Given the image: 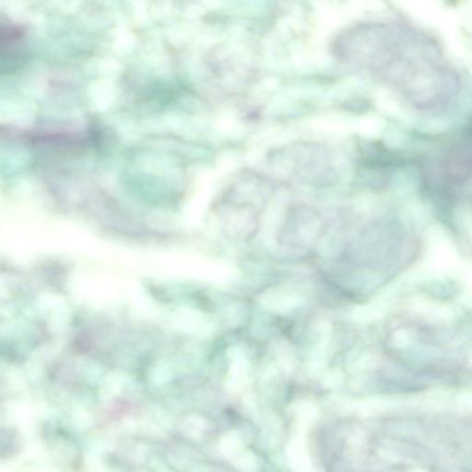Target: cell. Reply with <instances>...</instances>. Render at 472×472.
<instances>
[{"instance_id":"cell-1","label":"cell","mask_w":472,"mask_h":472,"mask_svg":"<svg viewBox=\"0 0 472 472\" xmlns=\"http://www.w3.org/2000/svg\"><path fill=\"white\" fill-rule=\"evenodd\" d=\"M376 73L423 111H442L458 94L459 79L428 38L403 26L376 31Z\"/></svg>"},{"instance_id":"cell-2","label":"cell","mask_w":472,"mask_h":472,"mask_svg":"<svg viewBox=\"0 0 472 472\" xmlns=\"http://www.w3.org/2000/svg\"><path fill=\"white\" fill-rule=\"evenodd\" d=\"M412 308L418 313L427 314V316H431L435 319L441 320H449L454 316V312L447 305L431 302L428 299L423 298V297H419V298L414 300Z\"/></svg>"},{"instance_id":"cell-3","label":"cell","mask_w":472,"mask_h":472,"mask_svg":"<svg viewBox=\"0 0 472 472\" xmlns=\"http://www.w3.org/2000/svg\"><path fill=\"white\" fill-rule=\"evenodd\" d=\"M411 335L406 331H397L396 336H395V343H396L397 346L400 347V348H405V347H408L409 344H411Z\"/></svg>"},{"instance_id":"cell-4","label":"cell","mask_w":472,"mask_h":472,"mask_svg":"<svg viewBox=\"0 0 472 472\" xmlns=\"http://www.w3.org/2000/svg\"><path fill=\"white\" fill-rule=\"evenodd\" d=\"M470 234H471V238H472V225H471V227H470Z\"/></svg>"}]
</instances>
